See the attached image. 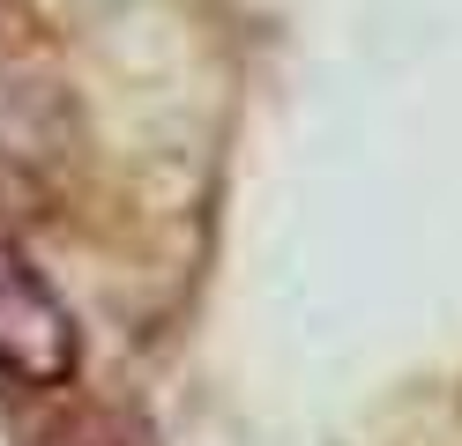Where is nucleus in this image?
<instances>
[{"instance_id": "obj_1", "label": "nucleus", "mask_w": 462, "mask_h": 446, "mask_svg": "<svg viewBox=\"0 0 462 446\" xmlns=\"http://www.w3.org/2000/svg\"><path fill=\"white\" fill-rule=\"evenodd\" d=\"M82 372V327L68 297L45 283V268L0 238V379L31 387V395H60Z\"/></svg>"}]
</instances>
